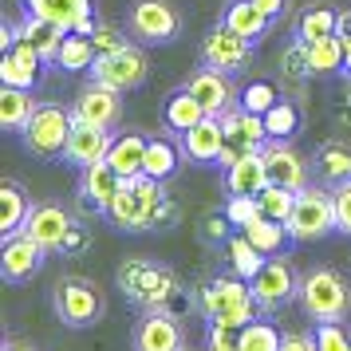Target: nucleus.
<instances>
[{
    "instance_id": "obj_1",
    "label": "nucleus",
    "mask_w": 351,
    "mask_h": 351,
    "mask_svg": "<svg viewBox=\"0 0 351 351\" xmlns=\"http://www.w3.org/2000/svg\"><path fill=\"white\" fill-rule=\"evenodd\" d=\"M114 285L127 296L134 308H170L178 316L193 312V288L186 292L182 276L170 265H158L150 256H127L119 272H114Z\"/></svg>"
},
{
    "instance_id": "obj_2",
    "label": "nucleus",
    "mask_w": 351,
    "mask_h": 351,
    "mask_svg": "<svg viewBox=\"0 0 351 351\" xmlns=\"http://www.w3.org/2000/svg\"><path fill=\"white\" fill-rule=\"evenodd\" d=\"M193 312L206 324H229V328H245L256 316H265L261 304L253 300L249 280H241L233 269L217 272V276H209L193 288Z\"/></svg>"
},
{
    "instance_id": "obj_3",
    "label": "nucleus",
    "mask_w": 351,
    "mask_h": 351,
    "mask_svg": "<svg viewBox=\"0 0 351 351\" xmlns=\"http://www.w3.org/2000/svg\"><path fill=\"white\" fill-rule=\"evenodd\" d=\"M51 312L56 319L71 328V332H83V328H95L99 319L107 316V292L91 280V276H80V272H67L51 285Z\"/></svg>"
},
{
    "instance_id": "obj_4",
    "label": "nucleus",
    "mask_w": 351,
    "mask_h": 351,
    "mask_svg": "<svg viewBox=\"0 0 351 351\" xmlns=\"http://www.w3.org/2000/svg\"><path fill=\"white\" fill-rule=\"evenodd\" d=\"M300 308L312 324L328 319H348L351 316V285L339 269L316 265L300 276Z\"/></svg>"
},
{
    "instance_id": "obj_5",
    "label": "nucleus",
    "mask_w": 351,
    "mask_h": 351,
    "mask_svg": "<svg viewBox=\"0 0 351 351\" xmlns=\"http://www.w3.org/2000/svg\"><path fill=\"white\" fill-rule=\"evenodd\" d=\"M71 127H75V114H71V103H56V99H44L36 103L28 127L20 134V146L40 162H56L64 158V146L71 138Z\"/></svg>"
},
{
    "instance_id": "obj_6",
    "label": "nucleus",
    "mask_w": 351,
    "mask_h": 351,
    "mask_svg": "<svg viewBox=\"0 0 351 351\" xmlns=\"http://www.w3.org/2000/svg\"><path fill=\"white\" fill-rule=\"evenodd\" d=\"M123 24H127L130 40L143 48H170L186 32V20L174 8V0H130Z\"/></svg>"
},
{
    "instance_id": "obj_7",
    "label": "nucleus",
    "mask_w": 351,
    "mask_h": 351,
    "mask_svg": "<svg viewBox=\"0 0 351 351\" xmlns=\"http://www.w3.org/2000/svg\"><path fill=\"white\" fill-rule=\"evenodd\" d=\"M288 233H292L296 245H312V241H324V237H332V233H339L332 186L312 182V186H304L296 193V209L288 217Z\"/></svg>"
},
{
    "instance_id": "obj_8",
    "label": "nucleus",
    "mask_w": 351,
    "mask_h": 351,
    "mask_svg": "<svg viewBox=\"0 0 351 351\" xmlns=\"http://www.w3.org/2000/svg\"><path fill=\"white\" fill-rule=\"evenodd\" d=\"M166 193V182L150 174H138V178H127L123 190L114 193L111 209H107V221L119 229V233H150V209Z\"/></svg>"
},
{
    "instance_id": "obj_9",
    "label": "nucleus",
    "mask_w": 351,
    "mask_h": 351,
    "mask_svg": "<svg viewBox=\"0 0 351 351\" xmlns=\"http://www.w3.org/2000/svg\"><path fill=\"white\" fill-rule=\"evenodd\" d=\"M87 80L103 83V87H114V91H123V95H130V91H138V87H146V80H150V56H146L143 44H123V48L114 51H103L95 60V67L87 71Z\"/></svg>"
},
{
    "instance_id": "obj_10",
    "label": "nucleus",
    "mask_w": 351,
    "mask_h": 351,
    "mask_svg": "<svg viewBox=\"0 0 351 351\" xmlns=\"http://www.w3.org/2000/svg\"><path fill=\"white\" fill-rule=\"evenodd\" d=\"M300 276L304 272H296V265H292L288 256H269V261L261 265V272L249 280L253 300L261 304V312L272 316V312L288 308L292 300H300Z\"/></svg>"
},
{
    "instance_id": "obj_11",
    "label": "nucleus",
    "mask_w": 351,
    "mask_h": 351,
    "mask_svg": "<svg viewBox=\"0 0 351 351\" xmlns=\"http://www.w3.org/2000/svg\"><path fill=\"white\" fill-rule=\"evenodd\" d=\"M221 127H225V150H221V158H217L221 170H229V166L241 162L245 154H261L265 143H269L265 119H261L256 111H245L241 103L233 107V111L221 114Z\"/></svg>"
},
{
    "instance_id": "obj_12",
    "label": "nucleus",
    "mask_w": 351,
    "mask_h": 351,
    "mask_svg": "<svg viewBox=\"0 0 351 351\" xmlns=\"http://www.w3.org/2000/svg\"><path fill=\"white\" fill-rule=\"evenodd\" d=\"M253 48L245 36H237L233 28H225L221 20L202 36V44H197V60L209 67H217V71H229V75H241L245 67L253 64Z\"/></svg>"
},
{
    "instance_id": "obj_13",
    "label": "nucleus",
    "mask_w": 351,
    "mask_h": 351,
    "mask_svg": "<svg viewBox=\"0 0 351 351\" xmlns=\"http://www.w3.org/2000/svg\"><path fill=\"white\" fill-rule=\"evenodd\" d=\"M130 348L134 351H182L186 348V328L182 316L170 308H146L134 332H130Z\"/></svg>"
},
{
    "instance_id": "obj_14",
    "label": "nucleus",
    "mask_w": 351,
    "mask_h": 351,
    "mask_svg": "<svg viewBox=\"0 0 351 351\" xmlns=\"http://www.w3.org/2000/svg\"><path fill=\"white\" fill-rule=\"evenodd\" d=\"M48 256H51L48 245H40L36 237H28L20 229L12 237H4V245H0V276L8 285H28L32 276H40V269L48 265Z\"/></svg>"
},
{
    "instance_id": "obj_15",
    "label": "nucleus",
    "mask_w": 351,
    "mask_h": 351,
    "mask_svg": "<svg viewBox=\"0 0 351 351\" xmlns=\"http://www.w3.org/2000/svg\"><path fill=\"white\" fill-rule=\"evenodd\" d=\"M182 87H186L209 114H225L241 103V91H237V83H233V75H229V71H217V67H209V64L193 67Z\"/></svg>"
},
{
    "instance_id": "obj_16",
    "label": "nucleus",
    "mask_w": 351,
    "mask_h": 351,
    "mask_svg": "<svg viewBox=\"0 0 351 351\" xmlns=\"http://www.w3.org/2000/svg\"><path fill=\"white\" fill-rule=\"evenodd\" d=\"M261 154H265L269 178L276 182V186H288V190L300 193L304 186L316 182V174H312V158H304L300 150L292 146V138H269Z\"/></svg>"
},
{
    "instance_id": "obj_17",
    "label": "nucleus",
    "mask_w": 351,
    "mask_h": 351,
    "mask_svg": "<svg viewBox=\"0 0 351 351\" xmlns=\"http://www.w3.org/2000/svg\"><path fill=\"white\" fill-rule=\"evenodd\" d=\"M123 182H127V178L119 174L111 162H95V166L80 170V186H75L80 209L87 213V217H107L114 193L123 190Z\"/></svg>"
},
{
    "instance_id": "obj_18",
    "label": "nucleus",
    "mask_w": 351,
    "mask_h": 351,
    "mask_svg": "<svg viewBox=\"0 0 351 351\" xmlns=\"http://www.w3.org/2000/svg\"><path fill=\"white\" fill-rule=\"evenodd\" d=\"M71 114H75V123H91V127L114 130L119 119H123V91L87 80L80 87V95L71 99Z\"/></svg>"
},
{
    "instance_id": "obj_19",
    "label": "nucleus",
    "mask_w": 351,
    "mask_h": 351,
    "mask_svg": "<svg viewBox=\"0 0 351 351\" xmlns=\"http://www.w3.org/2000/svg\"><path fill=\"white\" fill-rule=\"evenodd\" d=\"M111 143H114V130L91 127V123H75V127H71V138H67V146H64V166L87 170V166H95V162H107Z\"/></svg>"
},
{
    "instance_id": "obj_20",
    "label": "nucleus",
    "mask_w": 351,
    "mask_h": 351,
    "mask_svg": "<svg viewBox=\"0 0 351 351\" xmlns=\"http://www.w3.org/2000/svg\"><path fill=\"white\" fill-rule=\"evenodd\" d=\"M44 64H48V60H44L32 44L16 40L8 51H0V83H4V87L36 91V87L44 83Z\"/></svg>"
},
{
    "instance_id": "obj_21",
    "label": "nucleus",
    "mask_w": 351,
    "mask_h": 351,
    "mask_svg": "<svg viewBox=\"0 0 351 351\" xmlns=\"http://www.w3.org/2000/svg\"><path fill=\"white\" fill-rule=\"evenodd\" d=\"M182 143V154L190 166H213L225 150V127H221V114H206L197 127H190L186 134H178Z\"/></svg>"
},
{
    "instance_id": "obj_22",
    "label": "nucleus",
    "mask_w": 351,
    "mask_h": 351,
    "mask_svg": "<svg viewBox=\"0 0 351 351\" xmlns=\"http://www.w3.org/2000/svg\"><path fill=\"white\" fill-rule=\"evenodd\" d=\"M71 225H75V217L60 202H36L32 213H28V221H24V233L36 237L40 245H48L51 253H60V245L71 233Z\"/></svg>"
},
{
    "instance_id": "obj_23",
    "label": "nucleus",
    "mask_w": 351,
    "mask_h": 351,
    "mask_svg": "<svg viewBox=\"0 0 351 351\" xmlns=\"http://www.w3.org/2000/svg\"><path fill=\"white\" fill-rule=\"evenodd\" d=\"M269 182L272 178H269V166H265V154H245L221 174V190L225 197H256Z\"/></svg>"
},
{
    "instance_id": "obj_24",
    "label": "nucleus",
    "mask_w": 351,
    "mask_h": 351,
    "mask_svg": "<svg viewBox=\"0 0 351 351\" xmlns=\"http://www.w3.org/2000/svg\"><path fill=\"white\" fill-rule=\"evenodd\" d=\"M217 20H221L225 28H233L237 36H245L249 44H261V40L276 28V20H272L269 12H261L253 0H229Z\"/></svg>"
},
{
    "instance_id": "obj_25",
    "label": "nucleus",
    "mask_w": 351,
    "mask_h": 351,
    "mask_svg": "<svg viewBox=\"0 0 351 351\" xmlns=\"http://www.w3.org/2000/svg\"><path fill=\"white\" fill-rule=\"evenodd\" d=\"M312 174L324 186H339L351 178V143L348 138H324L312 150Z\"/></svg>"
},
{
    "instance_id": "obj_26",
    "label": "nucleus",
    "mask_w": 351,
    "mask_h": 351,
    "mask_svg": "<svg viewBox=\"0 0 351 351\" xmlns=\"http://www.w3.org/2000/svg\"><path fill=\"white\" fill-rule=\"evenodd\" d=\"M335 28H339V8L332 0H312L308 8H300V16L292 20V40L312 44V40L335 36Z\"/></svg>"
},
{
    "instance_id": "obj_27",
    "label": "nucleus",
    "mask_w": 351,
    "mask_h": 351,
    "mask_svg": "<svg viewBox=\"0 0 351 351\" xmlns=\"http://www.w3.org/2000/svg\"><path fill=\"white\" fill-rule=\"evenodd\" d=\"M32 193L20 186L16 178H4L0 182V237H12L24 229L28 213H32Z\"/></svg>"
},
{
    "instance_id": "obj_28",
    "label": "nucleus",
    "mask_w": 351,
    "mask_h": 351,
    "mask_svg": "<svg viewBox=\"0 0 351 351\" xmlns=\"http://www.w3.org/2000/svg\"><path fill=\"white\" fill-rule=\"evenodd\" d=\"M24 12H36V16L75 32L87 16H95V0H24Z\"/></svg>"
},
{
    "instance_id": "obj_29",
    "label": "nucleus",
    "mask_w": 351,
    "mask_h": 351,
    "mask_svg": "<svg viewBox=\"0 0 351 351\" xmlns=\"http://www.w3.org/2000/svg\"><path fill=\"white\" fill-rule=\"evenodd\" d=\"M146 146H150V138H146L143 130H119L107 162H111L123 178H138L146 170Z\"/></svg>"
},
{
    "instance_id": "obj_30",
    "label": "nucleus",
    "mask_w": 351,
    "mask_h": 351,
    "mask_svg": "<svg viewBox=\"0 0 351 351\" xmlns=\"http://www.w3.org/2000/svg\"><path fill=\"white\" fill-rule=\"evenodd\" d=\"M206 114L209 111L190 95V91H186V87H174L170 95L162 99V127L170 130V134H186V130L197 127Z\"/></svg>"
},
{
    "instance_id": "obj_31",
    "label": "nucleus",
    "mask_w": 351,
    "mask_h": 351,
    "mask_svg": "<svg viewBox=\"0 0 351 351\" xmlns=\"http://www.w3.org/2000/svg\"><path fill=\"white\" fill-rule=\"evenodd\" d=\"M16 24H20V40L32 44L48 64H56V51H60V44H64L67 28H60V24H51V20H44V16H36V12H24Z\"/></svg>"
},
{
    "instance_id": "obj_32",
    "label": "nucleus",
    "mask_w": 351,
    "mask_h": 351,
    "mask_svg": "<svg viewBox=\"0 0 351 351\" xmlns=\"http://www.w3.org/2000/svg\"><path fill=\"white\" fill-rule=\"evenodd\" d=\"M182 166H186V154H182L178 134H170V138H150V146H146V170H143V174L158 178V182H170Z\"/></svg>"
},
{
    "instance_id": "obj_33",
    "label": "nucleus",
    "mask_w": 351,
    "mask_h": 351,
    "mask_svg": "<svg viewBox=\"0 0 351 351\" xmlns=\"http://www.w3.org/2000/svg\"><path fill=\"white\" fill-rule=\"evenodd\" d=\"M241 233L253 241L265 256H285L288 245H296V241H292V233H288V225L276 221V217H265V213H261V217H253V221L245 225Z\"/></svg>"
},
{
    "instance_id": "obj_34",
    "label": "nucleus",
    "mask_w": 351,
    "mask_h": 351,
    "mask_svg": "<svg viewBox=\"0 0 351 351\" xmlns=\"http://www.w3.org/2000/svg\"><path fill=\"white\" fill-rule=\"evenodd\" d=\"M32 111H36L32 91H24V87H4V83H0V127L8 130V134H24Z\"/></svg>"
},
{
    "instance_id": "obj_35",
    "label": "nucleus",
    "mask_w": 351,
    "mask_h": 351,
    "mask_svg": "<svg viewBox=\"0 0 351 351\" xmlns=\"http://www.w3.org/2000/svg\"><path fill=\"white\" fill-rule=\"evenodd\" d=\"M99 60V51L95 44H91V36H83V32H67L64 36V44H60V51H56V67L60 71H75V75H87L91 67H95Z\"/></svg>"
},
{
    "instance_id": "obj_36",
    "label": "nucleus",
    "mask_w": 351,
    "mask_h": 351,
    "mask_svg": "<svg viewBox=\"0 0 351 351\" xmlns=\"http://www.w3.org/2000/svg\"><path fill=\"white\" fill-rule=\"evenodd\" d=\"M265 119V130H269V138H296L304 130V111H300V103L296 99H288L280 95L276 103H272L269 111L261 114Z\"/></svg>"
},
{
    "instance_id": "obj_37",
    "label": "nucleus",
    "mask_w": 351,
    "mask_h": 351,
    "mask_svg": "<svg viewBox=\"0 0 351 351\" xmlns=\"http://www.w3.org/2000/svg\"><path fill=\"white\" fill-rule=\"evenodd\" d=\"M304 48H308V64H312L316 80L343 75V36H324V40H312Z\"/></svg>"
},
{
    "instance_id": "obj_38",
    "label": "nucleus",
    "mask_w": 351,
    "mask_h": 351,
    "mask_svg": "<svg viewBox=\"0 0 351 351\" xmlns=\"http://www.w3.org/2000/svg\"><path fill=\"white\" fill-rule=\"evenodd\" d=\"M225 261H229V269L237 272L241 280H253L256 272H261V265H265V261H269V256L261 253V249H256L253 241L245 237V233H233V237L225 241Z\"/></svg>"
},
{
    "instance_id": "obj_39",
    "label": "nucleus",
    "mask_w": 351,
    "mask_h": 351,
    "mask_svg": "<svg viewBox=\"0 0 351 351\" xmlns=\"http://www.w3.org/2000/svg\"><path fill=\"white\" fill-rule=\"evenodd\" d=\"M237 233V225L229 221V213H225V206H209L197 213V237H202V245H209V249H225V241Z\"/></svg>"
},
{
    "instance_id": "obj_40",
    "label": "nucleus",
    "mask_w": 351,
    "mask_h": 351,
    "mask_svg": "<svg viewBox=\"0 0 351 351\" xmlns=\"http://www.w3.org/2000/svg\"><path fill=\"white\" fill-rule=\"evenodd\" d=\"M280 339H285V332L265 316L241 328V351H280Z\"/></svg>"
},
{
    "instance_id": "obj_41",
    "label": "nucleus",
    "mask_w": 351,
    "mask_h": 351,
    "mask_svg": "<svg viewBox=\"0 0 351 351\" xmlns=\"http://www.w3.org/2000/svg\"><path fill=\"white\" fill-rule=\"evenodd\" d=\"M280 80H285V87H304L308 80H316L312 64H308V48H304L300 40H292L280 51Z\"/></svg>"
},
{
    "instance_id": "obj_42",
    "label": "nucleus",
    "mask_w": 351,
    "mask_h": 351,
    "mask_svg": "<svg viewBox=\"0 0 351 351\" xmlns=\"http://www.w3.org/2000/svg\"><path fill=\"white\" fill-rule=\"evenodd\" d=\"M256 202H261V213L265 217H276V221H285L292 217V209H296V190H288V186H276V182H269L265 190L256 193Z\"/></svg>"
},
{
    "instance_id": "obj_43",
    "label": "nucleus",
    "mask_w": 351,
    "mask_h": 351,
    "mask_svg": "<svg viewBox=\"0 0 351 351\" xmlns=\"http://www.w3.org/2000/svg\"><path fill=\"white\" fill-rule=\"evenodd\" d=\"M316 351H351V328L343 319H328L316 324Z\"/></svg>"
},
{
    "instance_id": "obj_44",
    "label": "nucleus",
    "mask_w": 351,
    "mask_h": 351,
    "mask_svg": "<svg viewBox=\"0 0 351 351\" xmlns=\"http://www.w3.org/2000/svg\"><path fill=\"white\" fill-rule=\"evenodd\" d=\"M276 99H280V87H276V83H269V80H253L249 87H245V91H241V107H245V111L265 114V111L272 107V103H276Z\"/></svg>"
},
{
    "instance_id": "obj_45",
    "label": "nucleus",
    "mask_w": 351,
    "mask_h": 351,
    "mask_svg": "<svg viewBox=\"0 0 351 351\" xmlns=\"http://www.w3.org/2000/svg\"><path fill=\"white\" fill-rule=\"evenodd\" d=\"M178 221H182V206H178L170 193H162L158 202H154V209H150V229L154 233H170Z\"/></svg>"
},
{
    "instance_id": "obj_46",
    "label": "nucleus",
    "mask_w": 351,
    "mask_h": 351,
    "mask_svg": "<svg viewBox=\"0 0 351 351\" xmlns=\"http://www.w3.org/2000/svg\"><path fill=\"white\" fill-rule=\"evenodd\" d=\"M91 245H95V233L87 229V225H71V233L64 237V245H60V256H67V261H80V256L91 253Z\"/></svg>"
},
{
    "instance_id": "obj_47",
    "label": "nucleus",
    "mask_w": 351,
    "mask_h": 351,
    "mask_svg": "<svg viewBox=\"0 0 351 351\" xmlns=\"http://www.w3.org/2000/svg\"><path fill=\"white\" fill-rule=\"evenodd\" d=\"M206 351H241V328L206 324Z\"/></svg>"
},
{
    "instance_id": "obj_48",
    "label": "nucleus",
    "mask_w": 351,
    "mask_h": 351,
    "mask_svg": "<svg viewBox=\"0 0 351 351\" xmlns=\"http://www.w3.org/2000/svg\"><path fill=\"white\" fill-rule=\"evenodd\" d=\"M91 44H95L99 56H103V51L123 48V44H130L127 24H123V28H114V24H107V20H99V24H95V32H91Z\"/></svg>"
},
{
    "instance_id": "obj_49",
    "label": "nucleus",
    "mask_w": 351,
    "mask_h": 351,
    "mask_svg": "<svg viewBox=\"0 0 351 351\" xmlns=\"http://www.w3.org/2000/svg\"><path fill=\"white\" fill-rule=\"evenodd\" d=\"M225 213L237 229H245L253 217H261V202L256 197H225Z\"/></svg>"
},
{
    "instance_id": "obj_50",
    "label": "nucleus",
    "mask_w": 351,
    "mask_h": 351,
    "mask_svg": "<svg viewBox=\"0 0 351 351\" xmlns=\"http://www.w3.org/2000/svg\"><path fill=\"white\" fill-rule=\"evenodd\" d=\"M332 193H335V225H339L343 237H351V178L332 186Z\"/></svg>"
},
{
    "instance_id": "obj_51",
    "label": "nucleus",
    "mask_w": 351,
    "mask_h": 351,
    "mask_svg": "<svg viewBox=\"0 0 351 351\" xmlns=\"http://www.w3.org/2000/svg\"><path fill=\"white\" fill-rule=\"evenodd\" d=\"M280 351H316V335H308V332H285Z\"/></svg>"
},
{
    "instance_id": "obj_52",
    "label": "nucleus",
    "mask_w": 351,
    "mask_h": 351,
    "mask_svg": "<svg viewBox=\"0 0 351 351\" xmlns=\"http://www.w3.org/2000/svg\"><path fill=\"white\" fill-rule=\"evenodd\" d=\"M261 12H269L272 20H285L288 16V8H292V0H253Z\"/></svg>"
},
{
    "instance_id": "obj_53",
    "label": "nucleus",
    "mask_w": 351,
    "mask_h": 351,
    "mask_svg": "<svg viewBox=\"0 0 351 351\" xmlns=\"http://www.w3.org/2000/svg\"><path fill=\"white\" fill-rule=\"evenodd\" d=\"M0 351H40V348H32L28 339H16V335H4V343H0Z\"/></svg>"
},
{
    "instance_id": "obj_54",
    "label": "nucleus",
    "mask_w": 351,
    "mask_h": 351,
    "mask_svg": "<svg viewBox=\"0 0 351 351\" xmlns=\"http://www.w3.org/2000/svg\"><path fill=\"white\" fill-rule=\"evenodd\" d=\"M335 36H351V8H339V28Z\"/></svg>"
},
{
    "instance_id": "obj_55",
    "label": "nucleus",
    "mask_w": 351,
    "mask_h": 351,
    "mask_svg": "<svg viewBox=\"0 0 351 351\" xmlns=\"http://www.w3.org/2000/svg\"><path fill=\"white\" fill-rule=\"evenodd\" d=\"M343 80L351 83V36H343Z\"/></svg>"
},
{
    "instance_id": "obj_56",
    "label": "nucleus",
    "mask_w": 351,
    "mask_h": 351,
    "mask_svg": "<svg viewBox=\"0 0 351 351\" xmlns=\"http://www.w3.org/2000/svg\"><path fill=\"white\" fill-rule=\"evenodd\" d=\"M182 351H206V348H193V343H186V348H182Z\"/></svg>"
}]
</instances>
